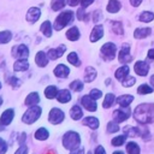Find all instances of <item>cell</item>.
Returning a JSON list of instances; mask_svg holds the SVG:
<instances>
[{
    "label": "cell",
    "instance_id": "1f68e13d",
    "mask_svg": "<svg viewBox=\"0 0 154 154\" xmlns=\"http://www.w3.org/2000/svg\"><path fill=\"white\" fill-rule=\"evenodd\" d=\"M11 38H12V34H11V31H8V30L0 31V45H5V43L10 42Z\"/></svg>",
    "mask_w": 154,
    "mask_h": 154
},
{
    "label": "cell",
    "instance_id": "7402d4cb",
    "mask_svg": "<svg viewBox=\"0 0 154 154\" xmlns=\"http://www.w3.org/2000/svg\"><path fill=\"white\" fill-rule=\"evenodd\" d=\"M70 117L73 119V120H79L82 117H83V112H82V108L78 106V105H73L70 109Z\"/></svg>",
    "mask_w": 154,
    "mask_h": 154
},
{
    "label": "cell",
    "instance_id": "e575fe53",
    "mask_svg": "<svg viewBox=\"0 0 154 154\" xmlns=\"http://www.w3.org/2000/svg\"><path fill=\"white\" fill-rule=\"evenodd\" d=\"M114 100H116V97H114V95H113V94H111V93L106 94L105 100H103V103H102L103 108H108V107H111V106L113 105Z\"/></svg>",
    "mask_w": 154,
    "mask_h": 154
},
{
    "label": "cell",
    "instance_id": "d6986e66",
    "mask_svg": "<svg viewBox=\"0 0 154 154\" xmlns=\"http://www.w3.org/2000/svg\"><path fill=\"white\" fill-rule=\"evenodd\" d=\"M71 93L67 90V89H61L58 91V95H57V100L60 102V103H66L71 100Z\"/></svg>",
    "mask_w": 154,
    "mask_h": 154
},
{
    "label": "cell",
    "instance_id": "4316f807",
    "mask_svg": "<svg viewBox=\"0 0 154 154\" xmlns=\"http://www.w3.org/2000/svg\"><path fill=\"white\" fill-rule=\"evenodd\" d=\"M66 37L70 40V41H76L79 38V30L77 26H72L71 29L67 30L66 32Z\"/></svg>",
    "mask_w": 154,
    "mask_h": 154
},
{
    "label": "cell",
    "instance_id": "d4e9b609",
    "mask_svg": "<svg viewBox=\"0 0 154 154\" xmlns=\"http://www.w3.org/2000/svg\"><path fill=\"white\" fill-rule=\"evenodd\" d=\"M95 77H96V70L94 67H91V66H88L85 69V72H84V81L87 83H89V82L94 81Z\"/></svg>",
    "mask_w": 154,
    "mask_h": 154
},
{
    "label": "cell",
    "instance_id": "f546056e",
    "mask_svg": "<svg viewBox=\"0 0 154 154\" xmlns=\"http://www.w3.org/2000/svg\"><path fill=\"white\" fill-rule=\"evenodd\" d=\"M45 95L47 99H54L58 95V89L55 85H48L45 89Z\"/></svg>",
    "mask_w": 154,
    "mask_h": 154
},
{
    "label": "cell",
    "instance_id": "f35d334b",
    "mask_svg": "<svg viewBox=\"0 0 154 154\" xmlns=\"http://www.w3.org/2000/svg\"><path fill=\"white\" fill-rule=\"evenodd\" d=\"M65 0H52L51 2V7L53 11H58V10H61L64 6H65Z\"/></svg>",
    "mask_w": 154,
    "mask_h": 154
},
{
    "label": "cell",
    "instance_id": "d6a6232c",
    "mask_svg": "<svg viewBox=\"0 0 154 154\" xmlns=\"http://www.w3.org/2000/svg\"><path fill=\"white\" fill-rule=\"evenodd\" d=\"M66 59H67V61H69L70 64H72L73 66H79V65H81V61H79L78 55H77L76 52H71V53L67 55Z\"/></svg>",
    "mask_w": 154,
    "mask_h": 154
},
{
    "label": "cell",
    "instance_id": "cb8c5ba5",
    "mask_svg": "<svg viewBox=\"0 0 154 154\" xmlns=\"http://www.w3.org/2000/svg\"><path fill=\"white\" fill-rule=\"evenodd\" d=\"M40 30H41V32H42L46 37H51V36H52V24H51V22H49V20H45V22L41 24Z\"/></svg>",
    "mask_w": 154,
    "mask_h": 154
},
{
    "label": "cell",
    "instance_id": "e0dca14e",
    "mask_svg": "<svg viewBox=\"0 0 154 154\" xmlns=\"http://www.w3.org/2000/svg\"><path fill=\"white\" fill-rule=\"evenodd\" d=\"M47 57L48 55H46L45 52H42V51L37 52L36 55H35V63H36V65H38L40 67H45L48 64V58Z\"/></svg>",
    "mask_w": 154,
    "mask_h": 154
},
{
    "label": "cell",
    "instance_id": "277c9868",
    "mask_svg": "<svg viewBox=\"0 0 154 154\" xmlns=\"http://www.w3.org/2000/svg\"><path fill=\"white\" fill-rule=\"evenodd\" d=\"M72 20H73V12H71V11L61 12V13L55 18L54 29H55L57 31H59V30H61L63 28H65L67 24H70Z\"/></svg>",
    "mask_w": 154,
    "mask_h": 154
},
{
    "label": "cell",
    "instance_id": "5b68a950",
    "mask_svg": "<svg viewBox=\"0 0 154 154\" xmlns=\"http://www.w3.org/2000/svg\"><path fill=\"white\" fill-rule=\"evenodd\" d=\"M116 51H117L116 45L112 42H107L101 47V55L105 60H112L116 55Z\"/></svg>",
    "mask_w": 154,
    "mask_h": 154
},
{
    "label": "cell",
    "instance_id": "b9f144b4",
    "mask_svg": "<svg viewBox=\"0 0 154 154\" xmlns=\"http://www.w3.org/2000/svg\"><path fill=\"white\" fill-rule=\"evenodd\" d=\"M119 131V125L117 122H109L107 124V132L109 134H113V132H117Z\"/></svg>",
    "mask_w": 154,
    "mask_h": 154
},
{
    "label": "cell",
    "instance_id": "6125c7cd",
    "mask_svg": "<svg viewBox=\"0 0 154 154\" xmlns=\"http://www.w3.org/2000/svg\"><path fill=\"white\" fill-rule=\"evenodd\" d=\"M1 105H2V97L0 96V106H1Z\"/></svg>",
    "mask_w": 154,
    "mask_h": 154
},
{
    "label": "cell",
    "instance_id": "5bb4252c",
    "mask_svg": "<svg viewBox=\"0 0 154 154\" xmlns=\"http://www.w3.org/2000/svg\"><path fill=\"white\" fill-rule=\"evenodd\" d=\"M40 16H41V10L37 7H31L26 12V20L29 23H35L40 18Z\"/></svg>",
    "mask_w": 154,
    "mask_h": 154
},
{
    "label": "cell",
    "instance_id": "ba28073f",
    "mask_svg": "<svg viewBox=\"0 0 154 154\" xmlns=\"http://www.w3.org/2000/svg\"><path fill=\"white\" fill-rule=\"evenodd\" d=\"M130 113H131V111H130L129 106L128 107H120L119 109H116L113 112V119L117 123H122L130 117Z\"/></svg>",
    "mask_w": 154,
    "mask_h": 154
},
{
    "label": "cell",
    "instance_id": "681fc988",
    "mask_svg": "<svg viewBox=\"0 0 154 154\" xmlns=\"http://www.w3.org/2000/svg\"><path fill=\"white\" fill-rule=\"evenodd\" d=\"M77 17H78V19H81V20H87V18H88V16H85V14H84V10H83V8L78 10Z\"/></svg>",
    "mask_w": 154,
    "mask_h": 154
},
{
    "label": "cell",
    "instance_id": "6da1fadb",
    "mask_svg": "<svg viewBox=\"0 0 154 154\" xmlns=\"http://www.w3.org/2000/svg\"><path fill=\"white\" fill-rule=\"evenodd\" d=\"M135 119L141 124H149L154 120V105L142 103L138 105L134 112Z\"/></svg>",
    "mask_w": 154,
    "mask_h": 154
},
{
    "label": "cell",
    "instance_id": "8fae6325",
    "mask_svg": "<svg viewBox=\"0 0 154 154\" xmlns=\"http://www.w3.org/2000/svg\"><path fill=\"white\" fill-rule=\"evenodd\" d=\"M13 118H14V111H13V108H7V109H5L2 112V114L0 117V122L6 126V125L11 124V122L13 120Z\"/></svg>",
    "mask_w": 154,
    "mask_h": 154
},
{
    "label": "cell",
    "instance_id": "4dcf8cb0",
    "mask_svg": "<svg viewBox=\"0 0 154 154\" xmlns=\"http://www.w3.org/2000/svg\"><path fill=\"white\" fill-rule=\"evenodd\" d=\"M120 8V2L118 0H109L108 5H107V11L111 13H116L118 12Z\"/></svg>",
    "mask_w": 154,
    "mask_h": 154
},
{
    "label": "cell",
    "instance_id": "ee69618b",
    "mask_svg": "<svg viewBox=\"0 0 154 154\" xmlns=\"http://www.w3.org/2000/svg\"><path fill=\"white\" fill-rule=\"evenodd\" d=\"M112 26H113V31L118 35H122L124 31H123V26H122V23L120 22H112Z\"/></svg>",
    "mask_w": 154,
    "mask_h": 154
},
{
    "label": "cell",
    "instance_id": "f907efd6",
    "mask_svg": "<svg viewBox=\"0 0 154 154\" xmlns=\"http://www.w3.org/2000/svg\"><path fill=\"white\" fill-rule=\"evenodd\" d=\"M94 154H106V152H105V148H103L102 146H97V147L95 148V152H94Z\"/></svg>",
    "mask_w": 154,
    "mask_h": 154
},
{
    "label": "cell",
    "instance_id": "9a60e30c",
    "mask_svg": "<svg viewBox=\"0 0 154 154\" xmlns=\"http://www.w3.org/2000/svg\"><path fill=\"white\" fill-rule=\"evenodd\" d=\"M53 72H54V75H55L57 77L65 78V77L69 76V73H70V69H69L67 66H65L64 64H59V65L55 66V69H54Z\"/></svg>",
    "mask_w": 154,
    "mask_h": 154
},
{
    "label": "cell",
    "instance_id": "e7e4bbea",
    "mask_svg": "<svg viewBox=\"0 0 154 154\" xmlns=\"http://www.w3.org/2000/svg\"><path fill=\"white\" fill-rule=\"evenodd\" d=\"M88 154H91V153H90V152H89V153H88Z\"/></svg>",
    "mask_w": 154,
    "mask_h": 154
},
{
    "label": "cell",
    "instance_id": "4fadbf2b",
    "mask_svg": "<svg viewBox=\"0 0 154 154\" xmlns=\"http://www.w3.org/2000/svg\"><path fill=\"white\" fill-rule=\"evenodd\" d=\"M134 69H135V72L137 75H140V76H147V73L149 71V65L146 61L140 60V61H137L135 64V67Z\"/></svg>",
    "mask_w": 154,
    "mask_h": 154
},
{
    "label": "cell",
    "instance_id": "8992f818",
    "mask_svg": "<svg viewBox=\"0 0 154 154\" xmlns=\"http://www.w3.org/2000/svg\"><path fill=\"white\" fill-rule=\"evenodd\" d=\"M64 117H65L64 112H63L60 108L54 107V108H52V109L49 111L48 122H49L51 124H53V125H58V124H60V123L64 120Z\"/></svg>",
    "mask_w": 154,
    "mask_h": 154
},
{
    "label": "cell",
    "instance_id": "ffe728a7",
    "mask_svg": "<svg viewBox=\"0 0 154 154\" xmlns=\"http://www.w3.org/2000/svg\"><path fill=\"white\" fill-rule=\"evenodd\" d=\"M40 102V95H38V93H30L26 97H25V100H24V103L26 105V106H35V105H37Z\"/></svg>",
    "mask_w": 154,
    "mask_h": 154
},
{
    "label": "cell",
    "instance_id": "7a4b0ae2",
    "mask_svg": "<svg viewBox=\"0 0 154 154\" xmlns=\"http://www.w3.org/2000/svg\"><path fill=\"white\" fill-rule=\"evenodd\" d=\"M81 144V136L76 131H67L63 136V146L69 150L77 149Z\"/></svg>",
    "mask_w": 154,
    "mask_h": 154
},
{
    "label": "cell",
    "instance_id": "94428289",
    "mask_svg": "<svg viewBox=\"0 0 154 154\" xmlns=\"http://www.w3.org/2000/svg\"><path fill=\"white\" fill-rule=\"evenodd\" d=\"M113 154H124V153H123V152H120V150H117V152H114Z\"/></svg>",
    "mask_w": 154,
    "mask_h": 154
},
{
    "label": "cell",
    "instance_id": "680465c9",
    "mask_svg": "<svg viewBox=\"0 0 154 154\" xmlns=\"http://www.w3.org/2000/svg\"><path fill=\"white\" fill-rule=\"evenodd\" d=\"M4 130H5V125L0 122V131H4Z\"/></svg>",
    "mask_w": 154,
    "mask_h": 154
},
{
    "label": "cell",
    "instance_id": "7c38bea8",
    "mask_svg": "<svg viewBox=\"0 0 154 154\" xmlns=\"http://www.w3.org/2000/svg\"><path fill=\"white\" fill-rule=\"evenodd\" d=\"M65 49H66V47H65L64 45H60L58 48H51V49L48 51V54H47V55H48V58H49V59L55 60V59L60 58V57L64 54Z\"/></svg>",
    "mask_w": 154,
    "mask_h": 154
},
{
    "label": "cell",
    "instance_id": "7dc6e473",
    "mask_svg": "<svg viewBox=\"0 0 154 154\" xmlns=\"http://www.w3.org/2000/svg\"><path fill=\"white\" fill-rule=\"evenodd\" d=\"M7 148H8L7 143L2 138H0V154H5L7 152Z\"/></svg>",
    "mask_w": 154,
    "mask_h": 154
},
{
    "label": "cell",
    "instance_id": "bcb514c9",
    "mask_svg": "<svg viewBox=\"0 0 154 154\" xmlns=\"http://www.w3.org/2000/svg\"><path fill=\"white\" fill-rule=\"evenodd\" d=\"M89 95H90L94 100H97V99H100V97L102 96V91L99 90V89H91L90 93H89Z\"/></svg>",
    "mask_w": 154,
    "mask_h": 154
},
{
    "label": "cell",
    "instance_id": "74e56055",
    "mask_svg": "<svg viewBox=\"0 0 154 154\" xmlns=\"http://www.w3.org/2000/svg\"><path fill=\"white\" fill-rule=\"evenodd\" d=\"M125 140H126V135H120V136H117V137L112 138L111 143H112V146H114V147H119V146L124 144Z\"/></svg>",
    "mask_w": 154,
    "mask_h": 154
},
{
    "label": "cell",
    "instance_id": "44dd1931",
    "mask_svg": "<svg viewBox=\"0 0 154 154\" xmlns=\"http://www.w3.org/2000/svg\"><path fill=\"white\" fill-rule=\"evenodd\" d=\"M82 124L85 125V126H89V128L93 129V130H95V129L99 128V124H100V123H99V119L95 118V117H87V118L83 119Z\"/></svg>",
    "mask_w": 154,
    "mask_h": 154
},
{
    "label": "cell",
    "instance_id": "30bf717a",
    "mask_svg": "<svg viewBox=\"0 0 154 154\" xmlns=\"http://www.w3.org/2000/svg\"><path fill=\"white\" fill-rule=\"evenodd\" d=\"M118 59L120 63L123 64H126V63H130L132 60V57L130 55V46L128 43H124L122 46V49L119 52V55H118Z\"/></svg>",
    "mask_w": 154,
    "mask_h": 154
},
{
    "label": "cell",
    "instance_id": "f6af8a7d",
    "mask_svg": "<svg viewBox=\"0 0 154 154\" xmlns=\"http://www.w3.org/2000/svg\"><path fill=\"white\" fill-rule=\"evenodd\" d=\"M126 135L131 136V137L138 136L140 135V128H128L126 129Z\"/></svg>",
    "mask_w": 154,
    "mask_h": 154
},
{
    "label": "cell",
    "instance_id": "9c48e42d",
    "mask_svg": "<svg viewBox=\"0 0 154 154\" xmlns=\"http://www.w3.org/2000/svg\"><path fill=\"white\" fill-rule=\"evenodd\" d=\"M81 103H82V106H83L87 111H89V112H95V111L97 109V105H96L95 100H94L90 95H84V96H82Z\"/></svg>",
    "mask_w": 154,
    "mask_h": 154
},
{
    "label": "cell",
    "instance_id": "ab89813d",
    "mask_svg": "<svg viewBox=\"0 0 154 154\" xmlns=\"http://www.w3.org/2000/svg\"><path fill=\"white\" fill-rule=\"evenodd\" d=\"M6 81H7V83H8L11 87H13V88H18V87L22 84V82H20L16 76H8V77L6 78Z\"/></svg>",
    "mask_w": 154,
    "mask_h": 154
},
{
    "label": "cell",
    "instance_id": "f1b7e54d",
    "mask_svg": "<svg viewBox=\"0 0 154 154\" xmlns=\"http://www.w3.org/2000/svg\"><path fill=\"white\" fill-rule=\"evenodd\" d=\"M48 136H49V132H48V130L45 129V128L37 129L36 132H35V138L38 140V141H45V140L48 138Z\"/></svg>",
    "mask_w": 154,
    "mask_h": 154
},
{
    "label": "cell",
    "instance_id": "ac0fdd59",
    "mask_svg": "<svg viewBox=\"0 0 154 154\" xmlns=\"http://www.w3.org/2000/svg\"><path fill=\"white\" fill-rule=\"evenodd\" d=\"M29 67H30V64H29L28 59H18L13 64V70L14 71H25Z\"/></svg>",
    "mask_w": 154,
    "mask_h": 154
},
{
    "label": "cell",
    "instance_id": "d590c367",
    "mask_svg": "<svg viewBox=\"0 0 154 154\" xmlns=\"http://www.w3.org/2000/svg\"><path fill=\"white\" fill-rule=\"evenodd\" d=\"M154 19V13L153 12H149V11H144L140 14V20L141 22H152Z\"/></svg>",
    "mask_w": 154,
    "mask_h": 154
},
{
    "label": "cell",
    "instance_id": "2e32d148",
    "mask_svg": "<svg viewBox=\"0 0 154 154\" xmlns=\"http://www.w3.org/2000/svg\"><path fill=\"white\" fill-rule=\"evenodd\" d=\"M102 36H103V28H102V25H95L94 29L91 30V34H90V41L91 42H96Z\"/></svg>",
    "mask_w": 154,
    "mask_h": 154
},
{
    "label": "cell",
    "instance_id": "816d5d0a",
    "mask_svg": "<svg viewBox=\"0 0 154 154\" xmlns=\"http://www.w3.org/2000/svg\"><path fill=\"white\" fill-rule=\"evenodd\" d=\"M94 2V0H82L81 1V5H82V7L83 8H85V7H88L90 4H93Z\"/></svg>",
    "mask_w": 154,
    "mask_h": 154
},
{
    "label": "cell",
    "instance_id": "c3c4849f",
    "mask_svg": "<svg viewBox=\"0 0 154 154\" xmlns=\"http://www.w3.org/2000/svg\"><path fill=\"white\" fill-rule=\"evenodd\" d=\"M14 154H28V146H25V144H20L19 148L16 150Z\"/></svg>",
    "mask_w": 154,
    "mask_h": 154
},
{
    "label": "cell",
    "instance_id": "3957f363",
    "mask_svg": "<svg viewBox=\"0 0 154 154\" xmlns=\"http://www.w3.org/2000/svg\"><path fill=\"white\" fill-rule=\"evenodd\" d=\"M41 113H42V108L40 106H36V105L35 106H30L26 109V112L23 114L22 120L25 124H32V123H35L40 118Z\"/></svg>",
    "mask_w": 154,
    "mask_h": 154
},
{
    "label": "cell",
    "instance_id": "be15d7a7",
    "mask_svg": "<svg viewBox=\"0 0 154 154\" xmlns=\"http://www.w3.org/2000/svg\"><path fill=\"white\" fill-rule=\"evenodd\" d=\"M0 89H1V82H0Z\"/></svg>",
    "mask_w": 154,
    "mask_h": 154
},
{
    "label": "cell",
    "instance_id": "db71d44e",
    "mask_svg": "<svg viewBox=\"0 0 154 154\" xmlns=\"http://www.w3.org/2000/svg\"><path fill=\"white\" fill-rule=\"evenodd\" d=\"M26 138V135H25V132H22L20 134V138L18 137V142H19V144H24V140Z\"/></svg>",
    "mask_w": 154,
    "mask_h": 154
},
{
    "label": "cell",
    "instance_id": "6f0895ef",
    "mask_svg": "<svg viewBox=\"0 0 154 154\" xmlns=\"http://www.w3.org/2000/svg\"><path fill=\"white\" fill-rule=\"evenodd\" d=\"M141 2H142V0H130V4H131L132 6H135V7L138 6Z\"/></svg>",
    "mask_w": 154,
    "mask_h": 154
},
{
    "label": "cell",
    "instance_id": "83f0119b",
    "mask_svg": "<svg viewBox=\"0 0 154 154\" xmlns=\"http://www.w3.org/2000/svg\"><path fill=\"white\" fill-rule=\"evenodd\" d=\"M149 34H150V29L149 28H138V29L135 30L134 36H135V38H144Z\"/></svg>",
    "mask_w": 154,
    "mask_h": 154
},
{
    "label": "cell",
    "instance_id": "60d3db41",
    "mask_svg": "<svg viewBox=\"0 0 154 154\" xmlns=\"http://www.w3.org/2000/svg\"><path fill=\"white\" fill-rule=\"evenodd\" d=\"M137 93H138V94H142V95H144V94H150V93H153V88L149 87L148 84H142V85H140V87L137 88Z\"/></svg>",
    "mask_w": 154,
    "mask_h": 154
},
{
    "label": "cell",
    "instance_id": "52a82bcc",
    "mask_svg": "<svg viewBox=\"0 0 154 154\" xmlns=\"http://www.w3.org/2000/svg\"><path fill=\"white\" fill-rule=\"evenodd\" d=\"M29 48L25 45H19V46H14L11 51V55L13 58L17 59H26L29 57Z\"/></svg>",
    "mask_w": 154,
    "mask_h": 154
},
{
    "label": "cell",
    "instance_id": "11a10c76",
    "mask_svg": "<svg viewBox=\"0 0 154 154\" xmlns=\"http://www.w3.org/2000/svg\"><path fill=\"white\" fill-rule=\"evenodd\" d=\"M81 1H82V0H67V4H69L70 6H76V5H78Z\"/></svg>",
    "mask_w": 154,
    "mask_h": 154
},
{
    "label": "cell",
    "instance_id": "f5cc1de1",
    "mask_svg": "<svg viewBox=\"0 0 154 154\" xmlns=\"http://www.w3.org/2000/svg\"><path fill=\"white\" fill-rule=\"evenodd\" d=\"M70 154H84V149H83V148H77V149L71 150Z\"/></svg>",
    "mask_w": 154,
    "mask_h": 154
},
{
    "label": "cell",
    "instance_id": "8d00e7d4",
    "mask_svg": "<svg viewBox=\"0 0 154 154\" xmlns=\"http://www.w3.org/2000/svg\"><path fill=\"white\" fill-rule=\"evenodd\" d=\"M83 83L79 81V79H75L73 82H71L70 83V88H71V90H73V91H82L83 90Z\"/></svg>",
    "mask_w": 154,
    "mask_h": 154
},
{
    "label": "cell",
    "instance_id": "7bdbcfd3",
    "mask_svg": "<svg viewBox=\"0 0 154 154\" xmlns=\"http://www.w3.org/2000/svg\"><path fill=\"white\" fill-rule=\"evenodd\" d=\"M135 82H136V79H135V77H131V76H128L126 78H124V79L122 81V84H123V87H125V88H129V87H131V85H134V84H135Z\"/></svg>",
    "mask_w": 154,
    "mask_h": 154
},
{
    "label": "cell",
    "instance_id": "484cf974",
    "mask_svg": "<svg viewBox=\"0 0 154 154\" xmlns=\"http://www.w3.org/2000/svg\"><path fill=\"white\" fill-rule=\"evenodd\" d=\"M128 73H129V66L124 65V66H120L117 71H116V78L118 81H123L124 78L128 77Z\"/></svg>",
    "mask_w": 154,
    "mask_h": 154
},
{
    "label": "cell",
    "instance_id": "9f6ffc18",
    "mask_svg": "<svg viewBox=\"0 0 154 154\" xmlns=\"http://www.w3.org/2000/svg\"><path fill=\"white\" fill-rule=\"evenodd\" d=\"M147 57H148V59H152V60H154V48L148 51V53H147Z\"/></svg>",
    "mask_w": 154,
    "mask_h": 154
},
{
    "label": "cell",
    "instance_id": "91938a15",
    "mask_svg": "<svg viewBox=\"0 0 154 154\" xmlns=\"http://www.w3.org/2000/svg\"><path fill=\"white\" fill-rule=\"evenodd\" d=\"M150 84H152V85L154 87V75H153V76L150 77Z\"/></svg>",
    "mask_w": 154,
    "mask_h": 154
},
{
    "label": "cell",
    "instance_id": "836d02e7",
    "mask_svg": "<svg viewBox=\"0 0 154 154\" xmlns=\"http://www.w3.org/2000/svg\"><path fill=\"white\" fill-rule=\"evenodd\" d=\"M126 152L129 154H140V147L135 142H129L126 144Z\"/></svg>",
    "mask_w": 154,
    "mask_h": 154
},
{
    "label": "cell",
    "instance_id": "603a6c76",
    "mask_svg": "<svg viewBox=\"0 0 154 154\" xmlns=\"http://www.w3.org/2000/svg\"><path fill=\"white\" fill-rule=\"evenodd\" d=\"M134 101V96L132 95H122V96H119L118 99H117V102H118V105L120 106V107H128L131 102Z\"/></svg>",
    "mask_w": 154,
    "mask_h": 154
}]
</instances>
